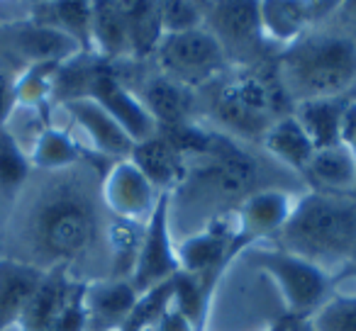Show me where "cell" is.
<instances>
[{"instance_id": "cell-25", "label": "cell", "mask_w": 356, "mask_h": 331, "mask_svg": "<svg viewBox=\"0 0 356 331\" xmlns=\"http://www.w3.org/2000/svg\"><path fill=\"white\" fill-rule=\"evenodd\" d=\"M264 146L268 148V153H273L278 161L286 163L288 169L298 171V173H305L312 156H315V146H312L310 137L293 114H283L266 129Z\"/></svg>"}, {"instance_id": "cell-6", "label": "cell", "mask_w": 356, "mask_h": 331, "mask_svg": "<svg viewBox=\"0 0 356 331\" xmlns=\"http://www.w3.org/2000/svg\"><path fill=\"white\" fill-rule=\"evenodd\" d=\"M163 76L184 85H198L213 78L225 66V44L213 30L168 35L156 49Z\"/></svg>"}, {"instance_id": "cell-9", "label": "cell", "mask_w": 356, "mask_h": 331, "mask_svg": "<svg viewBox=\"0 0 356 331\" xmlns=\"http://www.w3.org/2000/svg\"><path fill=\"white\" fill-rule=\"evenodd\" d=\"M234 239H237V212L218 214L198 234L184 239V244L176 248L178 266L184 273L203 278L210 285L234 258Z\"/></svg>"}, {"instance_id": "cell-24", "label": "cell", "mask_w": 356, "mask_h": 331, "mask_svg": "<svg viewBox=\"0 0 356 331\" xmlns=\"http://www.w3.org/2000/svg\"><path fill=\"white\" fill-rule=\"evenodd\" d=\"M90 42H93V54H98L105 61L129 54V37L122 12V0H95Z\"/></svg>"}, {"instance_id": "cell-41", "label": "cell", "mask_w": 356, "mask_h": 331, "mask_svg": "<svg viewBox=\"0 0 356 331\" xmlns=\"http://www.w3.org/2000/svg\"><path fill=\"white\" fill-rule=\"evenodd\" d=\"M349 263H351V266H356V244H354V248H351V253H349Z\"/></svg>"}, {"instance_id": "cell-30", "label": "cell", "mask_w": 356, "mask_h": 331, "mask_svg": "<svg viewBox=\"0 0 356 331\" xmlns=\"http://www.w3.org/2000/svg\"><path fill=\"white\" fill-rule=\"evenodd\" d=\"M173 295H171V307L184 316L195 331H200V321L205 319V302H208L210 285L198 275L178 271L171 278Z\"/></svg>"}, {"instance_id": "cell-39", "label": "cell", "mask_w": 356, "mask_h": 331, "mask_svg": "<svg viewBox=\"0 0 356 331\" xmlns=\"http://www.w3.org/2000/svg\"><path fill=\"white\" fill-rule=\"evenodd\" d=\"M3 205H8V200L0 198V241H3V232H6V222H8V212L3 210Z\"/></svg>"}, {"instance_id": "cell-35", "label": "cell", "mask_w": 356, "mask_h": 331, "mask_svg": "<svg viewBox=\"0 0 356 331\" xmlns=\"http://www.w3.org/2000/svg\"><path fill=\"white\" fill-rule=\"evenodd\" d=\"M159 12H161L163 37L184 35V32H193L203 27L200 6L191 3V0H163V3H159Z\"/></svg>"}, {"instance_id": "cell-14", "label": "cell", "mask_w": 356, "mask_h": 331, "mask_svg": "<svg viewBox=\"0 0 356 331\" xmlns=\"http://www.w3.org/2000/svg\"><path fill=\"white\" fill-rule=\"evenodd\" d=\"M139 292L129 280H98L83 285L86 326L90 331H118L132 312Z\"/></svg>"}, {"instance_id": "cell-20", "label": "cell", "mask_w": 356, "mask_h": 331, "mask_svg": "<svg viewBox=\"0 0 356 331\" xmlns=\"http://www.w3.org/2000/svg\"><path fill=\"white\" fill-rule=\"evenodd\" d=\"M30 17L56 27L59 32L69 35L81 46L86 56L93 54L90 42V25H93V3L86 0H56V3H32Z\"/></svg>"}, {"instance_id": "cell-26", "label": "cell", "mask_w": 356, "mask_h": 331, "mask_svg": "<svg viewBox=\"0 0 356 331\" xmlns=\"http://www.w3.org/2000/svg\"><path fill=\"white\" fill-rule=\"evenodd\" d=\"M122 12L127 22L129 54L137 59L152 56L163 40L159 3L156 0H124Z\"/></svg>"}, {"instance_id": "cell-13", "label": "cell", "mask_w": 356, "mask_h": 331, "mask_svg": "<svg viewBox=\"0 0 356 331\" xmlns=\"http://www.w3.org/2000/svg\"><path fill=\"white\" fill-rule=\"evenodd\" d=\"M210 163L203 173V183L210 185L222 198H249L257 183V161L247 151L237 148L225 137H218L213 151L208 153Z\"/></svg>"}, {"instance_id": "cell-1", "label": "cell", "mask_w": 356, "mask_h": 331, "mask_svg": "<svg viewBox=\"0 0 356 331\" xmlns=\"http://www.w3.org/2000/svg\"><path fill=\"white\" fill-rule=\"evenodd\" d=\"M8 212L0 256L51 271L69 268L98 241L100 219L90 190L79 176L56 171L32 193L17 195Z\"/></svg>"}, {"instance_id": "cell-3", "label": "cell", "mask_w": 356, "mask_h": 331, "mask_svg": "<svg viewBox=\"0 0 356 331\" xmlns=\"http://www.w3.org/2000/svg\"><path fill=\"white\" fill-rule=\"evenodd\" d=\"M281 83L300 100L337 98L356 80V42L349 37H307L281 59Z\"/></svg>"}, {"instance_id": "cell-11", "label": "cell", "mask_w": 356, "mask_h": 331, "mask_svg": "<svg viewBox=\"0 0 356 331\" xmlns=\"http://www.w3.org/2000/svg\"><path fill=\"white\" fill-rule=\"evenodd\" d=\"M161 195V193H159ZM156 188L142 176V171L129 158L115 161L100 185L103 205L115 214V219L147 222L159 203Z\"/></svg>"}, {"instance_id": "cell-15", "label": "cell", "mask_w": 356, "mask_h": 331, "mask_svg": "<svg viewBox=\"0 0 356 331\" xmlns=\"http://www.w3.org/2000/svg\"><path fill=\"white\" fill-rule=\"evenodd\" d=\"M64 108H66V112L74 117V122L90 137L95 151L108 158H115V161L129 158L134 142L95 100L76 98V100L64 103Z\"/></svg>"}, {"instance_id": "cell-10", "label": "cell", "mask_w": 356, "mask_h": 331, "mask_svg": "<svg viewBox=\"0 0 356 331\" xmlns=\"http://www.w3.org/2000/svg\"><path fill=\"white\" fill-rule=\"evenodd\" d=\"M86 98L95 100L120 127L127 132V137L134 144L147 142V139L156 137L159 127L154 122V117L149 114V110L144 108V103L132 95L115 74H110L108 69L93 66L90 71L88 85H86Z\"/></svg>"}, {"instance_id": "cell-4", "label": "cell", "mask_w": 356, "mask_h": 331, "mask_svg": "<svg viewBox=\"0 0 356 331\" xmlns=\"http://www.w3.org/2000/svg\"><path fill=\"white\" fill-rule=\"evenodd\" d=\"M288 93L281 78L261 74H242L229 80L218 98V117L234 132L247 137L266 134L278 108H286Z\"/></svg>"}, {"instance_id": "cell-18", "label": "cell", "mask_w": 356, "mask_h": 331, "mask_svg": "<svg viewBox=\"0 0 356 331\" xmlns=\"http://www.w3.org/2000/svg\"><path fill=\"white\" fill-rule=\"evenodd\" d=\"M129 161L142 171V176L161 193H171L173 185H178L186 178V163L184 156H178L176 148L161 137L147 139L132 146Z\"/></svg>"}, {"instance_id": "cell-33", "label": "cell", "mask_w": 356, "mask_h": 331, "mask_svg": "<svg viewBox=\"0 0 356 331\" xmlns=\"http://www.w3.org/2000/svg\"><path fill=\"white\" fill-rule=\"evenodd\" d=\"M61 64L27 66L17 76V105L27 110H42L54 95V78Z\"/></svg>"}, {"instance_id": "cell-36", "label": "cell", "mask_w": 356, "mask_h": 331, "mask_svg": "<svg viewBox=\"0 0 356 331\" xmlns=\"http://www.w3.org/2000/svg\"><path fill=\"white\" fill-rule=\"evenodd\" d=\"M20 66L0 56V129L8 127L10 117L17 110V76Z\"/></svg>"}, {"instance_id": "cell-29", "label": "cell", "mask_w": 356, "mask_h": 331, "mask_svg": "<svg viewBox=\"0 0 356 331\" xmlns=\"http://www.w3.org/2000/svg\"><path fill=\"white\" fill-rule=\"evenodd\" d=\"M32 178V161L8 127L0 129V198L13 203Z\"/></svg>"}, {"instance_id": "cell-42", "label": "cell", "mask_w": 356, "mask_h": 331, "mask_svg": "<svg viewBox=\"0 0 356 331\" xmlns=\"http://www.w3.org/2000/svg\"><path fill=\"white\" fill-rule=\"evenodd\" d=\"M3 27L6 25H0V46H3Z\"/></svg>"}, {"instance_id": "cell-22", "label": "cell", "mask_w": 356, "mask_h": 331, "mask_svg": "<svg viewBox=\"0 0 356 331\" xmlns=\"http://www.w3.org/2000/svg\"><path fill=\"white\" fill-rule=\"evenodd\" d=\"M144 108L154 117L156 127H176L188 122V112L193 108V93L188 85L178 83L168 76H154L144 83Z\"/></svg>"}, {"instance_id": "cell-5", "label": "cell", "mask_w": 356, "mask_h": 331, "mask_svg": "<svg viewBox=\"0 0 356 331\" xmlns=\"http://www.w3.org/2000/svg\"><path fill=\"white\" fill-rule=\"evenodd\" d=\"M249 261L276 280L288 305V316L293 319L307 321L327 300L330 278L317 263L283 248H252Z\"/></svg>"}, {"instance_id": "cell-2", "label": "cell", "mask_w": 356, "mask_h": 331, "mask_svg": "<svg viewBox=\"0 0 356 331\" xmlns=\"http://www.w3.org/2000/svg\"><path fill=\"white\" fill-rule=\"evenodd\" d=\"M278 237L283 251L298 253L317 266L334 258L349 261L356 244V203L325 193H307L296 203Z\"/></svg>"}, {"instance_id": "cell-28", "label": "cell", "mask_w": 356, "mask_h": 331, "mask_svg": "<svg viewBox=\"0 0 356 331\" xmlns=\"http://www.w3.org/2000/svg\"><path fill=\"white\" fill-rule=\"evenodd\" d=\"M213 25V32L218 37L222 35V40L232 42V44H247V42L261 37V30H259V3H252V0L215 3Z\"/></svg>"}, {"instance_id": "cell-31", "label": "cell", "mask_w": 356, "mask_h": 331, "mask_svg": "<svg viewBox=\"0 0 356 331\" xmlns=\"http://www.w3.org/2000/svg\"><path fill=\"white\" fill-rule=\"evenodd\" d=\"M142 229L137 222H127V219H115L110 224L108 241L113 248V263H115V278L118 280H129L137 266L139 256V244H142Z\"/></svg>"}, {"instance_id": "cell-12", "label": "cell", "mask_w": 356, "mask_h": 331, "mask_svg": "<svg viewBox=\"0 0 356 331\" xmlns=\"http://www.w3.org/2000/svg\"><path fill=\"white\" fill-rule=\"evenodd\" d=\"M296 207V200L283 190H254L242 200L237 212V239H234L232 256L242 248L252 246L259 239L278 234L288 224Z\"/></svg>"}, {"instance_id": "cell-32", "label": "cell", "mask_w": 356, "mask_h": 331, "mask_svg": "<svg viewBox=\"0 0 356 331\" xmlns=\"http://www.w3.org/2000/svg\"><path fill=\"white\" fill-rule=\"evenodd\" d=\"M171 295L173 285L171 280L161 282V285L152 287L147 292H139L137 302H134L132 312L124 319V324L118 331H152L159 326L161 316L166 314V309L171 307Z\"/></svg>"}, {"instance_id": "cell-27", "label": "cell", "mask_w": 356, "mask_h": 331, "mask_svg": "<svg viewBox=\"0 0 356 331\" xmlns=\"http://www.w3.org/2000/svg\"><path fill=\"white\" fill-rule=\"evenodd\" d=\"M30 161L32 169H40L44 173H56V171H69L79 166L83 161V153H81V146L74 142L69 132L47 124L30 146Z\"/></svg>"}, {"instance_id": "cell-37", "label": "cell", "mask_w": 356, "mask_h": 331, "mask_svg": "<svg viewBox=\"0 0 356 331\" xmlns=\"http://www.w3.org/2000/svg\"><path fill=\"white\" fill-rule=\"evenodd\" d=\"M341 146L351 153L356 163V100H349L344 110V122H341Z\"/></svg>"}, {"instance_id": "cell-7", "label": "cell", "mask_w": 356, "mask_h": 331, "mask_svg": "<svg viewBox=\"0 0 356 331\" xmlns=\"http://www.w3.org/2000/svg\"><path fill=\"white\" fill-rule=\"evenodd\" d=\"M81 54H83L81 46L69 35L44 22L32 20L30 15L3 27L0 56L20 69L40 64H66Z\"/></svg>"}, {"instance_id": "cell-21", "label": "cell", "mask_w": 356, "mask_h": 331, "mask_svg": "<svg viewBox=\"0 0 356 331\" xmlns=\"http://www.w3.org/2000/svg\"><path fill=\"white\" fill-rule=\"evenodd\" d=\"M312 20L310 0H264L259 3L261 37L278 44H296Z\"/></svg>"}, {"instance_id": "cell-16", "label": "cell", "mask_w": 356, "mask_h": 331, "mask_svg": "<svg viewBox=\"0 0 356 331\" xmlns=\"http://www.w3.org/2000/svg\"><path fill=\"white\" fill-rule=\"evenodd\" d=\"M79 282L71 278L69 268H51L44 273L40 287L30 297L25 312H22L17 329L20 331H47L64 312L66 302L71 300Z\"/></svg>"}, {"instance_id": "cell-34", "label": "cell", "mask_w": 356, "mask_h": 331, "mask_svg": "<svg viewBox=\"0 0 356 331\" xmlns=\"http://www.w3.org/2000/svg\"><path fill=\"white\" fill-rule=\"evenodd\" d=\"M310 331H356V295L325 300L312 314Z\"/></svg>"}, {"instance_id": "cell-19", "label": "cell", "mask_w": 356, "mask_h": 331, "mask_svg": "<svg viewBox=\"0 0 356 331\" xmlns=\"http://www.w3.org/2000/svg\"><path fill=\"white\" fill-rule=\"evenodd\" d=\"M349 100L344 95L337 98H315L300 100L293 112V117L300 122L305 134L310 137L315 151L332 148L341 144V122H344V110Z\"/></svg>"}, {"instance_id": "cell-23", "label": "cell", "mask_w": 356, "mask_h": 331, "mask_svg": "<svg viewBox=\"0 0 356 331\" xmlns=\"http://www.w3.org/2000/svg\"><path fill=\"white\" fill-rule=\"evenodd\" d=\"M305 176L325 195L344 198V195L356 193V163L341 144L315 151Z\"/></svg>"}, {"instance_id": "cell-8", "label": "cell", "mask_w": 356, "mask_h": 331, "mask_svg": "<svg viewBox=\"0 0 356 331\" xmlns=\"http://www.w3.org/2000/svg\"><path fill=\"white\" fill-rule=\"evenodd\" d=\"M168 212H171V193L159 195L154 212L149 214L142 229V244L139 256L129 282L137 292H147L161 282L171 280L181 266H178L176 246L171 241V227H168Z\"/></svg>"}, {"instance_id": "cell-40", "label": "cell", "mask_w": 356, "mask_h": 331, "mask_svg": "<svg viewBox=\"0 0 356 331\" xmlns=\"http://www.w3.org/2000/svg\"><path fill=\"white\" fill-rule=\"evenodd\" d=\"M341 278H356V266H351V263H349V266L341 271Z\"/></svg>"}, {"instance_id": "cell-38", "label": "cell", "mask_w": 356, "mask_h": 331, "mask_svg": "<svg viewBox=\"0 0 356 331\" xmlns=\"http://www.w3.org/2000/svg\"><path fill=\"white\" fill-rule=\"evenodd\" d=\"M296 321L298 319H293V316H283V319H278L276 321V324H271V326H268V329L266 331H291L293 329V324H296Z\"/></svg>"}, {"instance_id": "cell-17", "label": "cell", "mask_w": 356, "mask_h": 331, "mask_svg": "<svg viewBox=\"0 0 356 331\" xmlns=\"http://www.w3.org/2000/svg\"><path fill=\"white\" fill-rule=\"evenodd\" d=\"M44 273L47 271H40L17 258L0 256V331L17 326Z\"/></svg>"}, {"instance_id": "cell-43", "label": "cell", "mask_w": 356, "mask_h": 331, "mask_svg": "<svg viewBox=\"0 0 356 331\" xmlns=\"http://www.w3.org/2000/svg\"><path fill=\"white\" fill-rule=\"evenodd\" d=\"M152 331H154V329H152Z\"/></svg>"}]
</instances>
